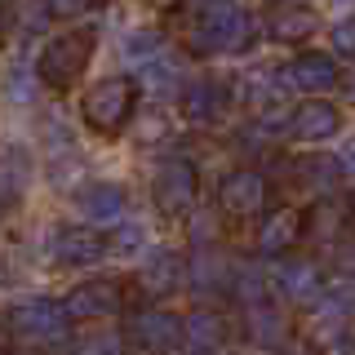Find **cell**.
<instances>
[{
	"instance_id": "e0dca14e",
	"label": "cell",
	"mask_w": 355,
	"mask_h": 355,
	"mask_svg": "<svg viewBox=\"0 0 355 355\" xmlns=\"http://www.w3.org/2000/svg\"><path fill=\"white\" fill-rule=\"evenodd\" d=\"M222 342H227V320H222V311L200 306L182 320V347L191 355H214V351H222Z\"/></svg>"
},
{
	"instance_id": "4dcf8cb0",
	"label": "cell",
	"mask_w": 355,
	"mask_h": 355,
	"mask_svg": "<svg viewBox=\"0 0 355 355\" xmlns=\"http://www.w3.org/2000/svg\"><path fill=\"white\" fill-rule=\"evenodd\" d=\"M200 5H209V0H200Z\"/></svg>"
},
{
	"instance_id": "ac0fdd59",
	"label": "cell",
	"mask_w": 355,
	"mask_h": 355,
	"mask_svg": "<svg viewBox=\"0 0 355 355\" xmlns=\"http://www.w3.org/2000/svg\"><path fill=\"white\" fill-rule=\"evenodd\" d=\"M76 205H80V214L89 227H98V222H116L120 209H125V191H120L116 182H94L85 187L80 196H76Z\"/></svg>"
},
{
	"instance_id": "d4e9b609",
	"label": "cell",
	"mask_w": 355,
	"mask_h": 355,
	"mask_svg": "<svg viewBox=\"0 0 355 355\" xmlns=\"http://www.w3.org/2000/svg\"><path fill=\"white\" fill-rule=\"evenodd\" d=\"M329 44H333V53H338V58H355V18H342V22H333V31H329Z\"/></svg>"
},
{
	"instance_id": "603a6c76",
	"label": "cell",
	"mask_w": 355,
	"mask_h": 355,
	"mask_svg": "<svg viewBox=\"0 0 355 355\" xmlns=\"http://www.w3.org/2000/svg\"><path fill=\"white\" fill-rule=\"evenodd\" d=\"M125 351V338H116V333H94V338H80V347L71 355H120Z\"/></svg>"
},
{
	"instance_id": "9a60e30c",
	"label": "cell",
	"mask_w": 355,
	"mask_h": 355,
	"mask_svg": "<svg viewBox=\"0 0 355 355\" xmlns=\"http://www.w3.org/2000/svg\"><path fill=\"white\" fill-rule=\"evenodd\" d=\"M275 293L284 297V302H315L320 293H324V275H320V266L311 258H293V262H280L271 275Z\"/></svg>"
},
{
	"instance_id": "2e32d148",
	"label": "cell",
	"mask_w": 355,
	"mask_h": 355,
	"mask_svg": "<svg viewBox=\"0 0 355 355\" xmlns=\"http://www.w3.org/2000/svg\"><path fill=\"white\" fill-rule=\"evenodd\" d=\"M306 236V214L302 209H275L258 231V253L262 258H284L293 253V244Z\"/></svg>"
},
{
	"instance_id": "30bf717a",
	"label": "cell",
	"mask_w": 355,
	"mask_h": 355,
	"mask_svg": "<svg viewBox=\"0 0 355 355\" xmlns=\"http://www.w3.org/2000/svg\"><path fill=\"white\" fill-rule=\"evenodd\" d=\"M227 107H231V85L218 76H200V80L182 85V116L191 125H214L227 116Z\"/></svg>"
},
{
	"instance_id": "6da1fadb",
	"label": "cell",
	"mask_w": 355,
	"mask_h": 355,
	"mask_svg": "<svg viewBox=\"0 0 355 355\" xmlns=\"http://www.w3.org/2000/svg\"><path fill=\"white\" fill-rule=\"evenodd\" d=\"M253 44V14L240 0H209L196 9L191 22V53L218 58V53H240Z\"/></svg>"
},
{
	"instance_id": "5bb4252c",
	"label": "cell",
	"mask_w": 355,
	"mask_h": 355,
	"mask_svg": "<svg viewBox=\"0 0 355 355\" xmlns=\"http://www.w3.org/2000/svg\"><path fill=\"white\" fill-rule=\"evenodd\" d=\"M338 129H342V111L329 98H306L302 107H293V120H288V133L297 142H329Z\"/></svg>"
},
{
	"instance_id": "7a4b0ae2",
	"label": "cell",
	"mask_w": 355,
	"mask_h": 355,
	"mask_svg": "<svg viewBox=\"0 0 355 355\" xmlns=\"http://www.w3.org/2000/svg\"><path fill=\"white\" fill-rule=\"evenodd\" d=\"M133 103H138V85L129 76H107V80H94L80 98V120L103 138H116L120 129L129 125Z\"/></svg>"
},
{
	"instance_id": "8fae6325",
	"label": "cell",
	"mask_w": 355,
	"mask_h": 355,
	"mask_svg": "<svg viewBox=\"0 0 355 355\" xmlns=\"http://www.w3.org/2000/svg\"><path fill=\"white\" fill-rule=\"evenodd\" d=\"M182 280H187V262H182V253H173V249L147 253V262L133 275V284L142 288V297H173L178 288H182Z\"/></svg>"
},
{
	"instance_id": "8992f818",
	"label": "cell",
	"mask_w": 355,
	"mask_h": 355,
	"mask_svg": "<svg viewBox=\"0 0 355 355\" xmlns=\"http://www.w3.org/2000/svg\"><path fill=\"white\" fill-rule=\"evenodd\" d=\"M133 355H173L182 347V320L173 311H138L125 329Z\"/></svg>"
},
{
	"instance_id": "44dd1931",
	"label": "cell",
	"mask_w": 355,
	"mask_h": 355,
	"mask_svg": "<svg viewBox=\"0 0 355 355\" xmlns=\"http://www.w3.org/2000/svg\"><path fill=\"white\" fill-rule=\"evenodd\" d=\"M160 53H164V40L155 36V31H133L129 44H125V58H129V62H147V67H151Z\"/></svg>"
},
{
	"instance_id": "ba28073f",
	"label": "cell",
	"mask_w": 355,
	"mask_h": 355,
	"mask_svg": "<svg viewBox=\"0 0 355 355\" xmlns=\"http://www.w3.org/2000/svg\"><path fill=\"white\" fill-rule=\"evenodd\" d=\"M62 306H67V315L71 320H107V315H116L120 306H125V284L120 280H111V275H94V280H80L71 288V293L62 297Z\"/></svg>"
},
{
	"instance_id": "7402d4cb",
	"label": "cell",
	"mask_w": 355,
	"mask_h": 355,
	"mask_svg": "<svg viewBox=\"0 0 355 355\" xmlns=\"http://www.w3.org/2000/svg\"><path fill=\"white\" fill-rule=\"evenodd\" d=\"M142 244H147V231H142L138 222H116V236H111V249H116L120 258H133V253H142Z\"/></svg>"
},
{
	"instance_id": "277c9868",
	"label": "cell",
	"mask_w": 355,
	"mask_h": 355,
	"mask_svg": "<svg viewBox=\"0 0 355 355\" xmlns=\"http://www.w3.org/2000/svg\"><path fill=\"white\" fill-rule=\"evenodd\" d=\"M200 182H196V164L182 160V155H164L151 173V200L160 209L164 222H187L196 209Z\"/></svg>"
},
{
	"instance_id": "4316f807",
	"label": "cell",
	"mask_w": 355,
	"mask_h": 355,
	"mask_svg": "<svg viewBox=\"0 0 355 355\" xmlns=\"http://www.w3.org/2000/svg\"><path fill=\"white\" fill-rule=\"evenodd\" d=\"M142 5L160 9V14H178V9H182V0H142Z\"/></svg>"
},
{
	"instance_id": "d6986e66",
	"label": "cell",
	"mask_w": 355,
	"mask_h": 355,
	"mask_svg": "<svg viewBox=\"0 0 355 355\" xmlns=\"http://www.w3.org/2000/svg\"><path fill=\"white\" fill-rule=\"evenodd\" d=\"M249 338L253 342H262V347H275V342H284V315L275 311L271 302H258L249 311Z\"/></svg>"
},
{
	"instance_id": "83f0119b",
	"label": "cell",
	"mask_w": 355,
	"mask_h": 355,
	"mask_svg": "<svg viewBox=\"0 0 355 355\" xmlns=\"http://www.w3.org/2000/svg\"><path fill=\"white\" fill-rule=\"evenodd\" d=\"M9 342H14V333H9V320H0V355H9Z\"/></svg>"
},
{
	"instance_id": "cb8c5ba5",
	"label": "cell",
	"mask_w": 355,
	"mask_h": 355,
	"mask_svg": "<svg viewBox=\"0 0 355 355\" xmlns=\"http://www.w3.org/2000/svg\"><path fill=\"white\" fill-rule=\"evenodd\" d=\"M49 18H85L98 9V0H40Z\"/></svg>"
},
{
	"instance_id": "4fadbf2b",
	"label": "cell",
	"mask_w": 355,
	"mask_h": 355,
	"mask_svg": "<svg viewBox=\"0 0 355 355\" xmlns=\"http://www.w3.org/2000/svg\"><path fill=\"white\" fill-rule=\"evenodd\" d=\"M315 27H320L315 9H306L302 0H280V5H271L266 18H262V31L275 44H302V40L315 36Z\"/></svg>"
},
{
	"instance_id": "484cf974",
	"label": "cell",
	"mask_w": 355,
	"mask_h": 355,
	"mask_svg": "<svg viewBox=\"0 0 355 355\" xmlns=\"http://www.w3.org/2000/svg\"><path fill=\"white\" fill-rule=\"evenodd\" d=\"M338 169L347 173V178H355V142H347V147H342V155H338Z\"/></svg>"
},
{
	"instance_id": "52a82bcc",
	"label": "cell",
	"mask_w": 355,
	"mask_h": 355,
	"mask_svg": "<svg viewBox=\"0 0 355 355\" xmlns=\"http://www.w3.org/2000/svg\"><path fill=\"white\" fill-rule=\"evenodd\" d=\"M266 196H271V187H266V178L258 169H231L218 182V214H227L236 222L258 218L266 209Z\"/></svg>"
},
{
	"instance_id": "9c48e42d",
	"label": "cell",
	"mask_w": 355,
	"mask_h": 355,
	"mask_svg": "<svg viewBox=\"0 0 355 355\" xmlns=\"http://www.w3.org/2000/svg\"><path fill=\"white\" fill-rule=\"evenodd\" d=\"M107 249H111V240L98 227H89V222H67L49 240L53 262H62V266H94L107 258Z\"/></svg>"
},
{
	"instance_id": "5b68a950",
	"label": "cell",
	"mask_w": 355,
	"mask_h": 355,
	"mask_svg": "<svg viewBox=\"0 0 355 355\" xmlns=\"http://www.w3.org/2000/svg\"><path fill=\"white\" fill-rule=\"evenodd\" d=\"M9 333L18 342H31V347H58L67 333H71V315H67L62 302L31 297V302H18L9 311Z\"/></svg>"
},
{
	"instance_id": "ffe728a7",
	"label": "cell",
	"mask_w": 355,
	"mask_h": 355,
	"mask_svg": "<svg viewBox=\"0 0 355 355\" xmlns=\"http://www.w3.org/2000/svg\"><path fill=\"white\" fill-rule=\"evenodd\" d=\"M147 89H155L160 98H169V94L182 98V85H178V62L160 53V58H155V62L147 67Z\"/></svg>"
},
{
	"instance_id": "3957f363",
	"label": "cell",
	"mask_w": 355,
	"mask_h": 355,
	"mask_svg": "<svg viewBox=\"0 0 355 355\" xmlns=\"http://www.w3.org/2000/svg\"><path fill=\"white\" fill-rule=\"evenodd\" d=\"M94 44H98V36H94V31H62V36L44 40V49H40V62H36V76H40V85L58 89V94H62V89H71V85L85 76L89 58H94Z\"/></svg>"
},
{
	"instance_id": "f546056e",
	"label": "cell",
	"mask_w": 355,
	"mask_h": 355,
	"mask_svg": "<svg viewBox=\"0 0 355 355\" xmlns=\"http://www.w3.org/2000/svg\"><path fill=\"white\" fill-rule=\"evenodd\" d=\"M0 40H5V9H0Z\"/></svg>"
},
{
	"instance_id": "7c38bea8",
	"label": "cell",
	"mask_w": 355,
	"mask_h": 355,
	"mask_svg": "<svg viewBox=\"0 0 355 355\" xmlns=\"http://www.w3.org/2000/svg\"><path fill=\"white\" fill-rule=\"evenodd\" d=\"M280 76H284V89H297V94H306V98H320V94H329L333 85H338V62L329 58V53H297L293 62H284L280 67Z\"/></svg>"
},
{
	"instance_id": "f1b7e54d",
	"label": "cell",
	"mask_w": 355,
	"mask_h": 355,
	"mask_svg": "<svg viewBox=\"0 0 355 355\" xmlns=\"http://www.w3.org/2000/svg\"><path fill=\"white\" fill-rule=\"evenodd\" d=\"M5 214H9V196L0 191V218H5Z\"/></svg>"
}]
</instances>
